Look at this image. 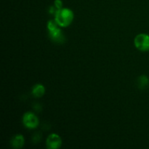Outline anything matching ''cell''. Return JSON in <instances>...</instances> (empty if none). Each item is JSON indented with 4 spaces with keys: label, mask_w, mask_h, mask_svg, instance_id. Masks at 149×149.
<instances>
[{
    "label": "cell",
    "mask_w": 149,
    "mask_h": 149,
    "mask_svg": "<svg viewBox=\"0 0 149 149\" xmlns=\"http://www.w3.org/2000/svg\"><path fill=\"white\" fill-rule=\"evenodd\" d=\"M41 134L39 132H36V133H34L33 135V138H32V140H33V142L34 143H39L41 140Z\"/></svg>",
    "instance_id": "10"
},
{
    "label": "cell",
    "mask_w": 149,
    "mask_h": 149,
    "mask_svg": "<svg viewBox=\"0 0 149 149\" xmlns=\"http://www.w3.org/2000/svg\"><path fill=\"white\" fill-rule=\"evenodd\" d=\"M135 47L142 52L149 51V35L146 33H140L135 36L134 39Z\"/></svg>",
    "instance_id": "3"
},
{
    "label": "cell",
    "mask_w": 149,
    "mask_h": 149,
    "mask_svg": "<svg viewBox=\"0 0 149 149\" xmlns=\"http://www.w3.org/2000/svg\"><path fill=\"white\" fill-rule=\"evenodd\" d=\"M54 5L56 7L57 10L63 8V1L61 0H55V1H54Z\"/></svg>",
    "instance_id": "11"
},
{
    "label": "cell",
    "mask_w": 149,
    "mask_h": 149,
    "mask_svg": "<svg viewBox=\"0 0 149 149\" xmlns=\"http://www.w3.org/2000/svg\"><path fill=\"white\" fill-rule=\"evenodd\" d=\"M74 13L72 10L67 7L57 10L55 13V20L61 27H68L71 24L74 20Z\"/></svg>",
    "instance_id": "1"
},
{
    "label": "cell",
    "mask_w": 149,
    "mask_h": 149,
    "mask_svg": "<svg viewBox=\"0 0 149 149\" xmlns=\"http://www.w3.org/2000/svg\"><path fill=\"white\" fill-rule=\"evenodd\" d=\"M25 140L24 137L22 135H15L12 138L11 141H10V145L15 149H20L23 148L24 146Z\"/></svg>",
    "instance_id": "6"
},
{
    "label": "cell",
    "mask_w": 149,
    "mask_h": 149,
    "mask_svg": "<svg viewBox=\"0 0 149 149\" xmlns=\"http://www.w3.org/2000/svg\"><path fill=\"white\" fill-rule=\"evenodd\" d=\"M49 36L51 40L55 43L63 44L65 42V37L59 28H57L52 31H49Z\"/></svg>",
    "instance_id": "5"
},
{
    "label": "cell",
    "mask_w": 149,
    "mask_h": 149,
    "mask_svg": "<svg viewBox=\"0 0 149 149\" xmlns=\"http://www.w3.org/2000/svg\"><path fill=\"white\" fill-rule=\"evenodd\" d=\"M31 93L35 97H42L45 93V87L42 84H36L32 88Z\"/></svg>",
    "instance_id": "7"
},
{
    "label": "cell",
    "mask_w": 149,
    "mask_h": 149,
    "mask_svg": "<svg viewBox=\"0 0 149 149\" xmlns=\"http://www.w3.org/2000/svg\"><path fill=\"white\" fill-rule=\"evenodd\" d=\"M138 85L141 90H145L149 85V79L148 77L142 75L138 79Z\"/></svg>",
    "instance_id": "8"
},
{
    "label": "cell",
    "mask_w": 149,
    "mask_h": 149,
    "mask_svg": "<svg viewBox=\"0 0 149 149\" xmlns=\"http://www.w3.org/2000/svg\"><path fill=\"white\" fill-rule=\"evenodd\" d=\"M58 23H56L55 20H49L47 23V29L48 31H52L54 29H57L58 28Z\"/></svg>",
    "instance_id": "9"
},
{
    "label": "cell",
    "mask_w": 149,
    "mask_h": 149,
    "mask_svg": "<svg viewBox=\"0 0 149 149\" xmlns=\"http://www.w3.org/2000/svg\"><path fill=\"white\" fill-rule=\"evenodd\" d=\"M62 146V139L58 134H50L46 140V147L48 149H58Z\"/></svg>",
    "instance_id": "4"
},
{
    "label": "cell",
    "mask_w": 149,
    "mask_h": 149,
    "mask_svg": "<svg viewBox=\"0 0 149 149\" xmlns=\"http://www.w3.org/2000/svg\"><path fill=\"white\" fill-rule=\"evenodd\" d=\"M23 124L25 127L29 130H33L39 126V120L34 113L28 111L23 114Z\"/></svg>",
    "instance_id": "2"
}]
</instances>
